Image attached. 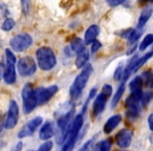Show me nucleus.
<instances>
[{"label": "nucleus", "mask_w": 153, "mask_h": 151, "mask_svg": "<svg viewBox=\"0 0 153 151\" xmlns=\"http://www.w3.org/2000/svg\"><path fill=\"white\" fill-rule=\"evenodd\" d=\"M74 117V110L68 111L64 115H62L58 121V136H57V142L58 144H62L65 141L66 136H67L68 130H69L70 126H71V119Z\"/></svg>", "instance_id": "4"}, {"label": "nucleus", "mask_w": 153, "mask_h": 151, "mask_svg": "<svg viewBox=\"0 0 153 151\" xmlns=\"http://www.w3.org/2000/svg\"><path fill=\"white\" fill-rule=\"evenodd\" d=\"M144 86L148 88H153V71L152 70H146L140 74Z\"/></svg>", "instance_id": "18"}, {"label": "nucleus", "mask_w": 153, "mask_h": 151, "mask_svg": "<svg viewBox=\"0 0 153 151\" xmlns=\"http://www.w3.org/2000/svg\"><path fill=\"white\" fill-rule=\"evenodd\" d=\"M123 74H124V67H123V64L117 66V70L114 72V80L115 81H120V80L123 79Z\"/></svg>", "instance_id": "27"}, {"label": "nucleus", "mask_w": 153, "mask_h": 151, "mask_svg": "<svg viewBox=\"0 0 153 151\" xmlns=\"http://www.w3.org/2000/svg\"><path fill=\"white\" fill-rule=\"evenodd\" d=\"M142 33H143V30H140V28L131 30L129 36L127 37V38H128V42H129L130 44H134V43H135L136 41L140 39V37L142 36Z\"/></svg>", "instance_id": "22"}, {"label": "nucleus", "mask_w": 153, "mask_h": 151, "mask_svg": "<svg viewBox=\"0 0 153 151\" xmlns=\"http://www.w3.org/2000/svg\"><path fill=\"white\" fill-rule=\"evenodd\" d=\"M51 148H53V143L51 142H45L41 145L38 148L37 151H51Z\"/></svg>", "instance_id": "30"}, {"label": "nucleus", "mask_w": 153, "mask_h": 151, "mask_svg": "<svg viewBox=\"0 0 153 151\" xmlns=\"http://www.w3.org/2000/svg\"><path fill=\"white\" fill-rule=\"evenodd\" d=\"M36 58L37 62H38V66L42 70L53 69L57 63V59H56L53 49L46 46L40 47L36 51Z\"/></svg>", "instance_id": "2"}, {"label": "nucleus", "mask_w": 153, "mask_h": 151, "mask_svg": "<svg viewBox=\"0 0 153 151\" xmlns=\"http://www.w3.org/2000/svg\"><path fill=\"white\" fill-rule=\"evenodd\" d=\"M96 149L98 151H110L111 149V140H104L98 143Z\"/></svg>", "instance_id": "24"}, {"label": "nucleus", "mask_w": 153, "mask_h": 151, "mask_svg": "<svg viewBox=\"0 0 153 151\" xmlns=\"http://www.w3.org/2000/svg\"><path fill=\"white\" fill-rule=\"evenodd\" d=\"M36 62L30 57H23L18 62V71L22 77H30L36 72Z\"/></svg>", "instance_id": "6"}, {"label": "nucleus", "mask_w": 153, "mask_h": 151, "mask_svg": "<svg viewBox=\"0 0 153 151\" xmlns=\"http://www.w3.org/2000/svg\"><path fill=\"white\" fill-rule=\"evenodd\" d=\"M22 100H23V111L24 113H30L38 104H37L35 89L30 83H27L22 89Z\"/></svg>", "instance_id": "3"}, {"label": "nucleus", "mask_w": 153, "mask_h": 151, "mask_svg": "<svg viewBox=\"0 0 153 151\" xmlns=\"http://www.w3.org/2000/svg\"><path fill=\"white\" fill-rule=\"evenodd\" d=\"M102 94H104L106 97H110L111 94H112V87H111L109 84H105L104 86H103L102 88Z\"/></svg>", "instance_id": "31"}, {"label": "nucleus", "mask_w": 153, "mask_h": 151, "mask_svg": "<svg viewBox=\"0 0 153 151\" xmlns=\"http://www.w3.org/2000/svg\"><path fill=\"white\" fill-rule=\"evenodd\" d=\"M132 135L133 134L130 129H122L115 135V143L121 148H127L131 144Z\"/></svg>", "instance_id": "10"}, {"label": "nucleus", "mask_w": 153, "mask_h": 151, "mask_svg": "<svg viewBox=\"0 0 153 151\" xmlns=\"http://www.w3.org/2000/svg\"><path fill=\"white\" fill-rule=\"evenodd\" d=\"M121 120H122V118H121V115H115L110 117L108 120H107L106 123H105L104 128H103V131H104L106 134L111 133V132L115 129V127L121 123Z\"/></svg>", "instance_id": "14"}, {"label": "nucleus", "mask_w": 153, "mask_h": 151, "mask_svg": "<svg viewBox=\"0 0 153 151\" xmlns=\"http://www.w3.org/2000/svg\"><path fill=\"white\" fill-rule=\"evenodd\" d=\"M22 146H23V145H22V143H21V142L18 143V144L16 145L15 147H14V149H13V150H12V151H21Z\"/></svg>", "instance_id": "36"}, {"label": "nucleus", "mask_w": 153, "mask_h": 151, "mask_svg": "<svg viewBox=\"0 0 153 151\" xmlns=\"http://www.w3.org/2000/svg\"><path fill=\"white\" fill-rule=\"evenodd\" d=\"M138 3L140 5L147 4V3H153V0H138Z\"/></svg>", "instance_id": "37"}, {"label": "nucleus", "mask_w": 153, "mask_h": 151, "mask_svg": "<svg viewBox=\"0 0 153 151\" xmlns=\"http://www.w3.org/2000/svg\"><path fill=\"white\" fill-rule=\"evenodd\" d=\"M124 91H125V83H122V85L119 87V89H117V91L114 94V96H113V99H112V102H111V106L112 107H115L117 105V103L121 101V98L122 96H123Z\"/></svg>", "instance_id": "21"}, {"label": "nucleus", "mask_w": 153, "mask_h": 151, "mask_svg": "<svg viewBox=\"0 0 153 151\" xmlns=\"http://www.w3.org/2000/svg\"><path fill=\"white\" fill-rule=\"evenodd\" d=\"M3 127H4V121H2V119L0 118V132L3 129Z\"/></svg>", "instance_id": "39"}, {"label": "nucleus", "mask_w": 153, "mask_h": 151, "mask_svg": "<svg viewBox=\"0 0 153 151\" xmlns=\"http://www.w3.org/2000/svg\"><path fill=\"white\" fill-rule=\"evenodd\" d=\"M91 72H92V66L88 64V65L85 66V68L80 72L79 76L74 79V83H72L71 87H70V89H69V94L72 100H76V99L81 96L84 87L86 86L88 80H89Z\"/></svg>", "instance_id": "1"}, {"label": "nucleus", "mask_w": 153, "mask_h": 151, "mask_svg": "<svg viewBox=\"0 0 153 151\" xmlns=\"http://www.w3.org/2000/svg\"><path fill=\"white\" fill-rule=\"evenodd\" d=\"M58 91V86L51 85L48 87H39L35 89V96H36L37 104L42 105L44 103L48 102L51 98Z\"/></svg>", "instance_id": "7"}, {"label": "nucleus", "mask_w": 153, "mask_h": 151, "mask_svg": "<svg viewBox=\"0 0 153 151\" xmlns=\"http://www.w3.org/2000/svg\"><path fill=\"white\" fill-rule=\"evenodd\" d=\"M14 26H15V21H14L12 18H7V19L2 23V26H1V28H2V30H5V32H9V30H11Z\"/></svg>", "instance_id": "25"}, {"label": "nucleus", "mask_w": 153, "mask_h": 151, "mask_svg": "<svg viewBox=\"0 0 153 151\" xmlns=\"http://www.w3.org/2000/svg\"><path fill=\"white\" fill-rule=\"evenodd\" d=\"M152 98H153V94H151V92H146V94H143L142 99H140V103L143 104V106H146Z\"/></svg>", "instance_id": "28"}, {"label": "nucleus", "mask_w": 153, "mask_h": 151, "mask_svg": "<svg viewBox=\"0 0 153 151\" xmlns=\"http://www.w3.org/2000/svg\"><path fill=\"white\" fill-rule=\"evenodd\" d=\"M88 58H89V53L86 48H84L83 51H81L80 53H78L76 59V66L78 68H82L83 66H85V64L87 63Z\"/></svg>", "instance_id": "17"}, {"label": "nucleus", "mask_w": 153, "mask_h": 151, "mask_svg": "<svg viewBox=\"0 0 153 151\" xmlns=\"http://www.w3.org/2000/svg\"><path fill=\"white\" fill-rule=\"evenodd\" d=\"M94 151H98V150H97V149H94Z\"/></svg>", "instance_id": "40"}, {"label": "nucleus", "mask_w": 153, "mask_h": 151, "mask_svg": "<svg viewBox=\"0 0 153 151\" xmlns=\"http://www.w3.org/2000/svg\"><path fill=\"white\" fill-rule=\"evenodd\" d=\"M143 86H144V84H143V80L140 76L135 77L129 83L130 91H132V90H143Z\"/></svg>", "instance_id": "20"}, {"label": "nucleus", "mask_w": 153, "mask_h": 151, "mask_svg": "<svg viewBox=\"0 0 153 151\" xmlns=\"http://www.w3.org/2000/svg\"><path fill=\"white\" fill-rule=\"evenodd\" d=\"M21 7H22V11L25 15H27L30 13V0H21Z\"/></svg>", "instance_id": "29"}, {"label": "nucleus", "mask_w": 153, "mask_h": 151, "mask_svg": "<svg viewBox=\"0 0 153 151\" xmlns=\"http://www.w3.org/2000/svg\"><path fill=\"white\" fill-rule=\"evenodd\" d=\"M92 142H94V138H91V140L87 141V142H86L85 144H84L83 146H82L81 148L79 149V151H88L90 149V147H91Z\"/></svg>", "instance_id": "32"}, {"label": "nucleus", "mask_w": 153, "mask_h": 151, "mask_svg": "<svg viewBox=\"0 0 153 151\" xmlns=\"http://www.w3.org/2000/svg\"><path fill=\"white\" fill-rule=\"evenodd\" d=\"M3 79L7 84H14L16 81V70H15V63L7 62V65L4 66V71H3Z\"/></svg>", "instance_id": "11"}, {"label": "nucleus", "mask_w": 153, "mask_h": 151, "mask_svg": "<svg viewBox=\"0 0 153 151\" xmlns=\"http://www.w3.org/2000/svg\"><path fill=\"white\" fill-rule=\"evenodd\" d=\"M70 47H71V49L74 51V54H78L80 53L81 51H83L84 48H85V43L83 42V40L80 38H74V40H71V42H70Z\"/></svg>", "instance_id": "19"}, {"label": "nucleus", "mask_w": 153, "mask_h": 151, "mask_svg": "<svg viewBox=\"0 0 153 151\" xmlns=\"http://www.w3.org/2000/svg\"><path fill=\"white\" fill-rule=\"evenodd\" d=\"M152 13H153L152 7H146V9L143 10V12L140 13V16L137 21V28L142 30V28L146 25V23L149 21L150 17L152 16Z\"/></svg>", "instance_id": "16"}, {"label": "nucleus", "mask_w": 153, "mask_h": 151, "mask_svg": "<svg viewBox=\"0 0 153 151\" xmlns=\"http://www.w3.org/2000/svg\"><path fill=\"white\" fill-rule=\"evenodd\" d=\"M152 44H153V34H149L143 39V41L140 42L138 48H140V51H145V49H147Z\"/></svg>", "instance_id": "23"}, {"label": "nucleus", "mask_w": 153, "mask_h": 151, "mask_svg": "<svg viewBox=\"0 0 153 151\" xmlns=\"http://www.w3.org/2000/svg\"><path fill=\"white\" fill-rule=\"evenodd\" d=\"M53 136V127L51 122H45L44 125L41 127L39 138L42 141H47Z\"/></svg>", "instance_id": "15"}, {"label": "nucleus", "mask_w": 153, "mask_h": 151, "mask_svg": "<svg viewBox=\"0 0 153 151\" xmlns=\"http://www.w3.org/2000/svg\"><path fill=\"white\" fill-rule=\"evenodd\" d=\"M129 0H106L107 4L111 7H117V5H124L128 2Z\"/></svg>", "instance_id": "26"}, {"label": "nucleus", "mask_w": 153, "mask_h": 151, "mask_svg": "<svg viewBox=\"0 0 153 151\" xmlns=\"http://www.w3.org/2000/svg\"><path fill=\"white\" fill-rule=\"evenodd\" d=\"M65 51V54L68 56V57H71V56L74 55V51H72L71 47H70V46H66L65 47V51Z\"/></svg>", "instance_id": "34"}, {"label": "nucleus", "mask_w": 153, "mask_h": 151, "mask_svg": "<svg viewBox=\"0 0 153 151\" xmlns=\"http://www.w3.org/2000/svg\"><path fill=\"white\" fill-rule=\"evenodd\" d=\"M33 44V39L28 34H20L12 38L10 41V45L15 51H23L30 47Z\"/></svg>", "instance_id": "5"}, {"label": "nucleus", "mask_w": 153, "mask_h": 151, "mask_svg": "<svg viewBox=\"0 0 153 151\" xmlns=\"http://www.w3.org/2000/svg\"><path fill=\"white\" fill-rule=\"evenodd\" d=\"M42 122H43V120L41 117H36L30 120V121H28L19 131L18 138H27V136L33 135V134L35 133V131L37 130V128L42 124Z\"/></svg>", "instance_id": "9"}, {"label": "nucleus", "mask_w": 153, "mask_h": 151, "mask_svg": "<svg viewBox=\"0 0 153 151\" xmlns=\"http://www.w3.org/2000/svg\"><path fill=\"white\" fill-rule=\"evenodd\" d=\"M100 34V28L97 24H92L87 28L85 32V36H84V43L85 44H90L97 39V37Z\"/></svg>", "instance_id": "13"}, {"label": "nucleus", "mask_w": 153, "mask_h": 151, "mask_svg": "<svg viewBox=\"0 0 153 151\" xmlns=\"http://www.w3.org/2000/svg\"><path fill=\"white\" fill-rule=\"evenodd\" d=\"M122 151H125V150H122Z\"/></svg>", "instance_id": "41"}, {"label": "nucleus", "mask_w": 153, "mask_h": 151, "mask_svg": "<svg viewBox=\"0 0 153 151\" xmlns=\"http://www.w3.org/2000/svg\"><path fill=\"white\" fill-rule=\"evenodd\" d=\"M3 71H4V65L2 63H0V80L3 78Z\"/></svg>", "instance_id": "38"}, {"label": "nucleus", "mask_w": 153, "mask_h": 151, "mask_svg": "<svg viewBox=\"0 0 153 151\" xmlns=\"http://www.w3.org/2000/svg\"><path fill=\"white\" fill-rule=\"evenodd\" d=\"M18 120H19V107L16 101L12 100L10 102L7 115L4 119V127L7 129H13L17 125Z\"/></svg>", "instance_id": "8"}, {"label": "nucleus", "mask_w": 153, "mask_h": 151, "mask_svg": "<svg viewBox=\"0 0 153 151\" xmlns=\"http://www.w3.org/2000/svg\"><path fill=\"white\" fill-rule=\"evenodd\" d=\"M148 124H149V128H150V130L153 132V113H151V115H149Z\"/></svg>", "instance_id": "35"}, {"label": "nucleus", "mask_w": 153, "mask_h": 151, "mask_svg": "<svg viewBox=\"0 0 153 151\" xmlns=\"http://www.w3.org/2000/svg\"><path fill=\"white\" fill-rule=\"evenodd\" d=\"M101 46H102V44H101L98 40H94V42H92L91 51H92V53H96V51H99V48H101Z\"/></svg>", "instance_id": "33"}, {"label": "nucleus", "mask_w": 153, "mask_h": 151, "mask_svg": "<svg viewBox=\"0 0 153 151\" xmlns=\"http://www.w3.org/2000/svg\"><path fill=\"white\" fill-rule=\"evenodd\" d=\"M108 97H106L104 94H98L96 99H94V106H92V109H94V115L98 117L99 115L103 112V110L105 109V106H106V102Z\"/></svg>", "instance_id": "12"}]
</instances>
